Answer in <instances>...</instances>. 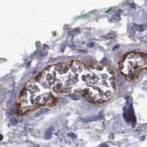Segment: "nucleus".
Instances as JSON below:
<instances>
[{"mask_svg":"<svg viewBox=\"0 0 147 147\" xmlns=\"http://www.w3.org/2000/svg\"><path fill=\"white\" fill-rule=\"evenodd\" d=\"M115 76L110 67L101 64L66 61L45 68L27 83L16 106L25 112L54 104L62 95L76 100L80 97L92 103H104L115 94Z\"/></svg>","mask_w":147,"mask_h":147,"instance_id":"f257e3e1","label":"nucleus"}]
</instances>
